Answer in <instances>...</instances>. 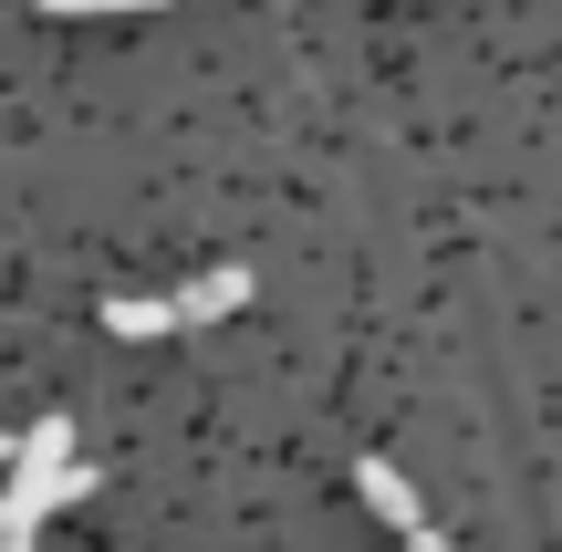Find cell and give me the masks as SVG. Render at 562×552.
<instances>
[{
	"label": "cell",
	"instance_id": "obj_2",
	"mask_svg": "<svg viewBox=\"0 0 562 552\" xmlns=\"http://www.w3.org/2000/svg\"><path fill=\"white\" fill-rule=\"evenodd\" d=\"M355 491H364V511H375V521H396V532H427V511H417V491H406V470L364 459V470H355Z\"/></svg>",
	"mask_w": 562,
	"mask_h": 552
},
{
	"label": "cell",
	"instance_id": "obj_4",
	"mask_svg": "<svg viewBox=\"0 0 562 552\" xmlns=\"http://www.w3.org/2000/svg\"><path fill=\"white\" fill-rule=\"evenodd\" d=\"M240 303H250V271H199V282L178 292L188 324H220V313H240Z\"/></svg>",
	"mask_w": 562,
	"mask_h": 552
},
{
	"label": "cell",
	"instance_id": "obj_5",
	"mask_svg": "<svg viewBox=\"0 0 562 552\" xmlns=\"http://www.w3.org/2000/svg\"><path fill=\"white\" fill-rule=\"evenodd\" d=\"M53 21H125V11H167V0H42Z\"/></svg>",
	"mask_w": 562,
	"mask_h": 552
},
{
	"label": "cell",
	"instance_id": "obj_7",
	"mask_svg": "<svg viewBox=\"0 0 562 552\" xmlns=\"http://www.w3.org/2000/svg\"><path fill=\"white\" fill-rule=\"evenodd\" d=\"M0 552H32V532H0Z\"/></svg>",
	"mask_w": 562,
	"mask_h": 552
},
{
	"label": "cell",
	"instance_id": "obj_3",
	"mask_svg": "<svg viewBox=\"0 0 562 552\" xmlns=\"http://www.w3.org/2000/svg\"><path fill=\"white\" fill-rule=\"evenodd\" d=\"M188 313H178V292H115V303H104V334H125V345H146V334H178Z\"/></svg>",
	"mask_w": 562,
	"mask_h": 552
},
{
	"label": "cell",
	"instance_id": "obj_6",
	"mask_svg": "<svg viewBox=\"0 0 562 552\" xmlns=\"http://www.w3.org/2000/svg\"><path fill=\"white\" fill-rule=\"evenodd\" d=\"M406 552H448V542H438V532H406Z\"/></svg>",
	"mask_w": 562,
	"mask_h": 552
},
{
	"label": "cell",
	"instance_id": "obj_1",
	"mask_svg": "<svg viewBox=\"0 0 562 552\" xmlns=\"http://www.w3.org/2000/svg\"><path fill=\"white\" fill-rule=\"evenodd\" d=\"M83 491H94V470L74 459V428L42 417V428L11 449V511H0V532H32L42 511H63V500H83Z\"/></svg>",
	"mask_w": 562,
	"mask_h": 552
}]
</instances>
